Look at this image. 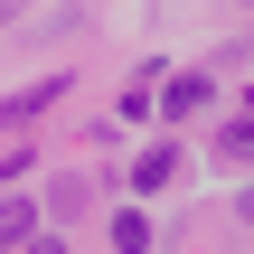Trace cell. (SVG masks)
Wrapping results in <instances>:
<instances>
[{
    "mask_svg": "<svg viewBox=\"0 0 254 254\" xmlns=\"http://www.w3.org/2000/svg\"><path fill=\"white\" fill-rule=\"evenodd\" d=\"M113 254H151V217H141V207L113 217Z\"/></svg>",
    "mask_w": 254,
    "mask_h": 254,
    "instance_id": "cell-3",
    "label": "cell"
},
{
    "mask_svg": "<svg viewBox=\"0 0 254 254\" xmlns=\"http://www.w3.org/2000/svg\"><path fill=\"white\" fill-rule=\"evenodd\" d=\"M170 179H179V151H141L132 160V189H170Z\"/></svg>",
    "mask_w": 254,
    "mask_h": 254,
    "instance_id": "cell-2",
    "label": "cell"
},
{
    "mask_svg": "<svg viewBox=\"0 0 254 254\" xmlns=\"http://www.w3.org/2000/svg\"><path fill=\"white\" fill-rule=\"evenodd\" d=\"M160 104H170V123H189V113H207V75H170V94H160Z\"/></svg>",
    "mask_w": 254,
    "mask_h": 254,
    "instance_id": "cell-1",
    "label": "cell"
},
{
    "mask_svg": "<svg viewBox=\"0 0 254 254\" xmlns=\"http://www.w3.org/2000/svg\"><path fill=\"white\" fill-rule=\"evenodd\" d=\"M226 151H236V160H254V113H245V123H226Z\"/></svg>",
    "mask_w": 254,
    "mask_h": 254,
    "instance_id": "cell-4",
    "label": "cell"
},
{
    "mask_svg": "<svg viewBox=\"0 0 254 254\" xmlns=\"http://www.w3.org/2000/svg\"><path fill=\"white\" fill-rule=\"evenodd\" d=\"M19 254H66V245H57V236H28V245H19Z\"/></svg>",
    "mask_w": 254,
    "mask_h": 254,
    "instance_id": "cell-5",
    "label": "cell"
}]
</instances>
